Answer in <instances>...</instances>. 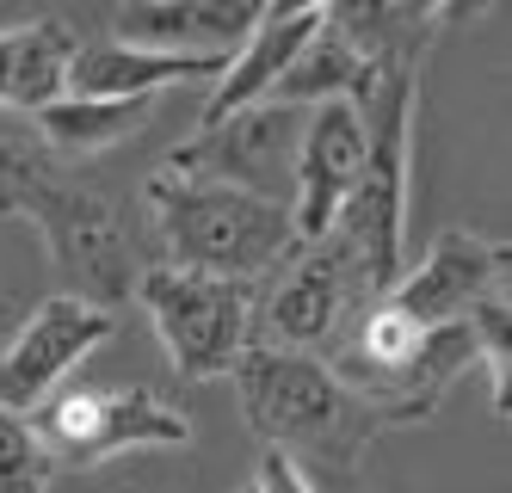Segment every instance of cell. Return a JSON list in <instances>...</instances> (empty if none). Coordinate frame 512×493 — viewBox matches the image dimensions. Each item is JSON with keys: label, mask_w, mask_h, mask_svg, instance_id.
Segmentation results:
<instances>
[{"label": "cell", "mask_w": 512, "mask_h": 493, "mask_svg": "<svg viewBox=\"0 0 512 493\" xmlns=\"http://www.w3.org/2000/svg\"><path fill=\"white\" fill-rule=\"evenodd\" d=\"M488 296H506V247L469 235V229H451L438 235L432 253L420 259V272H408L383 302L408 321V327H451V321H469L475 302Z\"/></svg>", "instance_id": "obj_11"}, {"label": "cell", "mask_w": 512, "mask_h": 493, "mask_svg": "<svg viewBox=\"0 0 512 493\" xmlns=\"http://www.w3.org/2000/svg\"><path fill=\"white\" fill-rule=\"evenodd\" d=\"M136 296L186 383H210V376H229L241 364L247 333H253V284L149 265L136 278Z\"/></svg>", "instance_id": "obj_5"}, {"label": "cell", "mask_w": 512, "mask_h": 493, "mask_svg": "<svg viewBox=\"0 0 512 493\" xmlns=\"http://www.w3.org/2000/svg\"><path fill=\"white\" fill-rule=\"evenodd\" d=\"M241 389V413L284 457H321L334 469H352L364 450L389 432L383 413L364 407L334 370L309 352H278V346H247L241 364L229 370Z\"/></svg>", "instance_id": "obj_3"}, {"label": "cell", "mask_w": 512, "mask_h": 493, "mask_svg": "<svg viewBox=\"0 0 512 493\" xmlns=\"http://www.w3.org/2000/svg\"><path fill=\"white\" fill-rule=\"evenodd\" d=\"M50 450L25 413H0V493H50Z\"/></svg>", "instance_id": "obj_18"}, {"label": "cell", "mask_w": 512, "mask_h": 493, "mask_svg": "<svg viewBox=\"0 0 512 493\" xmlns=\"http://www.w3.org/2000/svg\"><path fill=\"white\" fill-rule=\"evenodd\" d=\"M149 111H155V99H56L38 111V124L62 161H87L99 148L124 142Z\"/></svg>", "instance_id": "obj_17"}, {"label": "cell", "mask_w": 512, "mask_h": 493, "mask_svg": "<svg viewBox=\"0 0 512 493\" xmlns=\"http://www.w3.org/2000/svg\"><path fill=\"white\" fill-rule=\"evenodd\" d=\"M297 136H303V111L284 105H247L223 124H204L167 155L161 173L179 179H210V185H235V192L290 204V167H297Z\"/></svg>", "instance_id": "obj_7"}, {"label": "cell", "mask_w": 512, "mask_h": 493, "mask_svg": "<svg viewBox=\"0 0 512 493\" xmlns=\"http://www.w3.org/2000/svg\"><path fill=\"white\" fill-rule=\"evenodd\" d=\"M364 173V124L346 99H327L309 111L297 136V167H290V229L297 247H315L334 235V222Z\"/></svg>", "instance_id": "obj_10"}, {"label": "cell", "mask_w": 512, "mask_h": 493, "mask_svg": "<svg viewBox=\"0 0 512 493\" xmlns=\"http://www.w3.org/2000/svg\"><path fill=\"white\" fill-rule=\"evenodd\" d=\"M253 493H315V487H309V475H303V463H297V457H284V450H266Z\"/></svg>", "instance_id": "obj_19"}, {"label": "cell", "mask_w": 512, "mask_h": 493, "mask_svg": "<svg viewBox=\"0 0 512 493\" xmlns=\"http://www.w3.org/2000/svg\"><path fill=\"white\" fill-rule=\"evenodd\" d=\"M235 493H253V481H247V487H235Z\"/></svg>", "instance_id": "obj_20"}, {"label": "cell", "mask_w": 512, "mask_h": 493, "mask_svg": "<svg viewBox=\"0 0 512 493\" xmlns=\"http://www.w3.org/2000/svg\"><path fill=\"white\" fill-rule=\"evenodd\" d=\"M81 37L68 19H25L0 31V105L13 111H44L68 93V62Z\"/></svg>", "instance_id": "obj_15"}, {"label": "cell", "mask_w": 512, "mask_h": 493, "mask_svg": "<svg viewBox=\"0 0 512 493\" xmlns=\"http://www.w3.org/2000/svg\"><path fill=\"white\" fill-rule=\"evenodd\" d=\"M253 7L241 0H216V7H124L112 19V37L118 44H136V50H161V56H216L229 62L247 37H253Z\"/></svg>", "instance_id": "obj_14"}, {"label": "cell", "mask_w": 512, "mask_h": 493, "mask_svg": "<svg viewBox=\"0 0 512 493\" xmlns=\"http://www.w3.org/2000/svg\"><path fill=\"white\" fill-rule=\"evenodd\" d=\"M44 438L56 469H93L124 450H179L192 444V420L149 389H105V395H62L25 413Z\"/></svg>", "instance_id": "obj_6"}, {"label": "cell", "mask_w": 512, "mask_h": 493, "mask_svg": "<svg viewBox=\"0 0 512 493\" xmlns=\"http://www.w3.org/2000/svg\"><path fill=\"white\" fill-rule=\"evenodd\" d=\"M364 87H371V56H364L352 37L334 25V19H321V31L303 44V56L278 74V87L266 93V105H284V111L327 105V99L358 105V99H364Z\"/></svg>", "instance_id": "obj_16"}, {"label": "cell", "mask_w": 512, "mask_h": 493, "mask_svg": "<svg viewBox=\"0 0 512 493\" xmlns=\"http://www.w3.org/2000/svg\"><path fill=\"white\" fill-rule=\"evenodd\" d=\"M149 222H155V247H161L155 265H179V272H204V278L253 284L284 253H297L290 204L235 192V185H210V179L155 173Z\"/></svg>", "instance_id": "obj_4"}, {"label": "cell", "mask_w": 512, "mask_h": 493, "mask_svg": "<svg viewBox=\"0 0 512 493\" xmlns=\"http://www.w3.org/2000/svg\"><path fill=\"white\" fill-rule=\"evenodd\" d=\"M321 19H327L321 0H303V7L297 0H278V7H266L260 19H253V37L229 56L223 81H216V93L204 105V124H223V118H235V111H247V105H266V93L278 87V74L303 56V44L321 31Z\"/></svg>", "instance_id": "obj_12"}, {"label": "cell", "mask_w": 512, "mask_h": 493, "mask_svg": "<svg viewBox=\"0 0 512 493\" xmlns=\"http://www.w3.org/2000/svg\"><path fill=\"white\" fill-rule=\"evenodd\" d=\"M229 62L216 56H161V50H136V44H81L68 62V93L75 99H161L179 81H210Z\"/></svg>", "instance_id": "obj_13"}, {"label": "cell", "mask_w": 512, "mask_h": 493, "mask_svg": "<svg viewBox=\"0 0 512 493\" xmlns=\"http://www.w3.org/2000/svg\"><path fill=\"white\" fill-rule=\"evenodd\" d=\"M420 56L426 50H377L371 87L352 105L364 124V173L340 210L334 229L358 253V272L371 302L401 284V222H408V130H414V93H420Z\"/></svg>", "instance_id": "obj_1"}, {"label": "cell", "mask_w": 512, "mask_h": 493, "mask_svg": "<svg viewBox=\"0 0 512 493\" xmlns=\"http://www.w3.org/2000/svg\"><path fill=\"white\" fill-rule=\"evenodd\" d=\"M0 216H25L50 241V259L68 265V278H81L87 302H99V309H112L136 290L130 229L118 204L75 185L38 142H19V136L0 142Z\"/></svg>", "instance_id": "obj_2"}, {"label": "cell", "mask_w": 512, "mask_h": 493, "mask_svg": "<svg viewBox=\"0 0 512 493\" xmlns=\"http://www.w3.org/2000/svg\"><path fill=\"white\" fill-rule=\"evenodd\" d=\"M358 309H371V290H364L358 253L334 229L315 247H297V259L284 265V278L266 302V327L278 352H315V346H334L346 333V315Z\"/></svg>", "instance_id": "obj_8"}, {"label": "cell", "mask_w": 512, "mask_h": 493, "mask_svg": "<svg viewBox=\"0 0 512 493\" xmlns=\"http://www.w3.org/2000/svg\"><path fill=\"white\" fill-rule=\"evenodd\" d=\"M105 339H112V309L87 296H44L0 346V413H38L62 376Z\"/></svg>", "instance_id": "obj_9"}]
</instances>
